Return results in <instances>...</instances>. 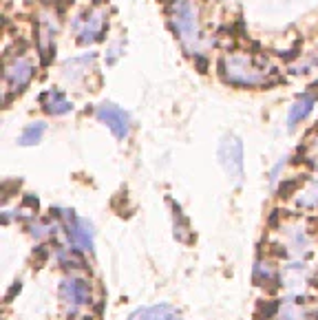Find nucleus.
<instances>
[{
	"label": "nucleus",
	"instance_id": "423d86ee",
	"mask_svg": "<svg viewBox=\"0 0 318 320\" xmlns=\"http://www.w3.org/2000/svg\"><path fill=\"white\" fill-rule=\"evenodd\" d=\"M219 157H221V164L225 166V170L230 172V177H234V179L241 177V172H243V146L236 137L223 139Z\"/></svg>",
	"mask_w": 318,
	"mask_h": 320
},
{
	"label": "nucleus",
	"instance_id": "dca6fc26",
	"mask_svg": "<svg viewBox=\"0 0 318 320\" xmlns=\"http://www.w3.org/2000/svg\"><path fill=\"white\" fill-rule=\"evenodd\" d=\"M316 318H318V314H316Z\"/></svg>",
	"mask_w": 318,
	"mask_h": 320
},
{
	"label": "nucleus",
	"instance_id": "f8f14e48",
	"mask_svg": "<svg viewBox=\"0 0 318 320\" xmlns=\"http://www.w3.org/2000/svg\"><path fill=\"white\" fill-rule=\"evenodd\" d=\"M42 132H44V124L42 122H36V124H31V126H26L18 142H20V146H33V144H38L40 139H42Z\"/></svg>",
	"mask_w": 318,
	"mask_h": 320
},
{
	"label": "nucleus",
	"instance_id": "2eb2a0df",
	"mask_svg": "<svg viewBox=\"0 0 318 320\" xmlns=\"http://www.w3.org/2000/svg\"><path fill=\"white\" fill-rule=\"evenodd\" d=\"M36 254H38V261H33V265H36V268H42V263L46 261V250H44V248H40V250L36 252Z\"/></svg>",
	"mask_w": 318,
	"mask_h": 320
},
{
	"label": "nucleus",
	"instance_id": "9b49d317",
	"mask_svg": "<svg viewBox=\"0 0 318 320\" xmlns=\"http://www.w3.org/2000/svg\"><path fill=\"white\" fill-rule=\"evenodd\" d=\"M69 234L73 238V243H77L80 248L91 250L93 238H91V225L86 221H73V225H69Z\"/></svg>",
	"mask_w": 318,
	"mask_h": 320
},
{
	"label": "nucleus",
	"instance_id": "f257e3e1",
	"mask_svg": "<svg viewBox=\"0 0 318 320\" xmlns=\"http://www.w3.org/2000/svg\"><path fill=\"white\" fill-rule=\"evenodd\" d=\"M172 18V29H175L177 38L181 40V44L192 51H199L201 44V26H199V13L192 0H175L170 11Z\"/></svg>",
	"mask_w": 318,
	"mask_h": 320
},
{
	"label": "nucleus",
	"instance_id": "7ed1b4c3",
	"mask_svg": "<svg viewBox=\"0 0 318 320\" xmlns=\"http://www.w3.org/2000/svg\"><path fill=\"white\" fill-rule=\"evenodd\" d=\"M106 29V13L99 9H91L86 11L82 18L75 20V33L80 44H93L104 36Z\"/></svg>",
	"mask_w": 318,
	"mask_h": 320
},
{
	"label": "nucleus",
	"instance_id": "f03ea898",
	"mask_svg": "<svg viewBox=\"0 0 318 320\" xmlns=\"http://www.w3.org/2000/svg\"><path fill=\"white\" fill-rule=\"evenodd\" d=\"M221 73L228 82L236 86H256L265 82V71L258 69L254 60L248 56H225L221 62Z\"/></svg>",
	"mask_w": 318,
	"mask_h": 320
},
{
	"label": "nucleus",
	"instance_id": "20e7f679",
	"mask_svg": "<svg viewBox=\"0 0 318 320\" xmlns=\"http://www.w3.org/2000/svg\"><path fill=\"white\" fill-rule=\"evenodd\" d=\"M33 73H36V66L29 58H13L11 62H7L5 66V82L9 86L11 95L16 93H22L26 89V84L31 82Z\"/></svg>",
	"mask_w": 318,
	"mask_h": 320
},
{
	"label": "nucleus",
	"instance_id": "1a4fd4ad",
	"mask_svg": "<svg viewBox=\"0 0 318 320\" xmlns=\"http://www.w3.org/2000/svg\"><path fill=\"white\" fill-rule=\"evenodd\" d=\"M314 102H316V95H311V93H305V95H301L296 99L294 106H292V111H289V119H287V124L292 128L309 115V111L314 109Z\"/></svg>",
	"mask_w": 318,
	"mask_h": 320
},
{
	"label": "nucleus",
	"instance_id": "6e6552de",
	"mask_svg": "<svg viewBox=\"0 0 318 320\" xmlns=\"http://www.w3.org/2000/svg\"><path fill=\"white\" fill-rule=\"evenodd\" d=\"M40 102H42V109L49 113V115H64V113H69L73 109V104L60 91H46L44 95L40 97Z\"/></svg>",
	"mask_w": 318,
	"mask_h": 320
},
{
	"label": "nucleus",
	"instance_id": "39448f33",
	"mask_svg": "<svg viewBox=\"0 0 318 320\" xmlns=\"http://www.w3.org/2000/svg\"><path fill=\"white\" fill-rule=\"evenodd\" d=\"M97 119L102 124H106L109 128L113 130V135H115L117 139H124L126 135H128L130 130V119H128V113L122 111L119 106L115 104H102L97 106Z\"/></svg>",
	"mask_w": 318,
	"mask_h": 320
},
{
	"label": "nucleus",
	"instance_id": "0eeeda50",
	"mask_svg": "<svg viewBox=\"0 0 318 320\" xmlns=\"http://www.w3.org/2000/svg\"><path fill=\"white\" fill-rule=\"evenodd\" d=\"M62 296L66 301H71L73 305L77 303H89L91 296V285L84 281V278H71L69 283L62 285Z\"/></svg>",
	"mask_w": 318,
	"mask_h": 320
},
{
	"label": "nucleus",
	"instance_id": "9d476101",
	"mask_svg": "<svg viewBox=\"0 0 318 320\" xmlns=\"http://www.w3.org/2000/svg\"><path fill=\"white\" fill-rule=\"evenodd\" d=\"M175 318H177V314L170 305H155V307L135 311L128 320H175Z\"/></svg>",
	"mask_w": 318,
	"mask_h": 320
},
{
	"label": "nucleus",
	"instance_id": "ddd939ff",
	"mask_svg": "<svg viewBox=\"0 0 318 320\" xmlns=\"http://www.w3.org/2000/svg\"><path fill=\"white\" fill-rule=\"evenodd\" d=\"M296 188H298V183H296V181H285V183L281 185V190H278V195H281L283 199H287Z\"/></svg>",
	"mask_w": 318,
	"mask_h": 320
},
{
	"label": "nucleus",
	"instance_id": "4468645a",
	"mask_svg": "<svg viewBox=\"0 0 318 320\" xmlns=\"http://www.w3.org/2000/svg\"><path fill=\"white\" fill-rule=\"evenodd\" d=\"M258 307H261V314H263L265 318H270L272 314H276V311H278V305H276V303H261Z\"/></svg>",
	"mask_w": 318,
	"mask_h": 320
}]
</instances>
